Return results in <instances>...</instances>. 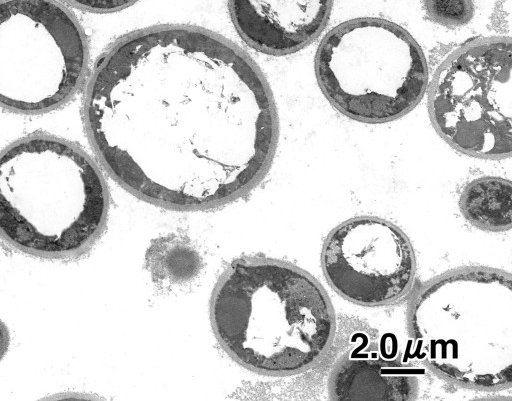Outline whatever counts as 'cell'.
<instances>
[{"label":"cell","mask_w":512,"mask_h":401,"mask_svg":"<svg viewBox=\"0 0 512 401\" xmlns=\"http://www.w3.org/2000/svg\"><path fill=\"white\" fill-rule=\"evenodd\" d=\"M70 5L85 11L109 13L129 7L137 0H65Z\"/></svg>","instance_id":"obj_14"},{"label":"cell","mask_w":512,"mask_h":401,"mask_svg":"<svg viewBox=\"0 0 512 401\" xmlns=\"http://www.w3.org/2000/svg\"><path fill=\"white\" fill-rule=\"evenodd\" d=\"M84 124L104 170L147 203L222 207L272 164L279 121L255 61L202 27L151 26L116 40L95 64Z\"/></svg>","instance_id":"obj_1"},{"label":"cell","mask_w":512,"mask_h":401,"mask_svg":"<svg viewBox=\"0 0 512 401\" xmlns=\"http://www.w3.org/2000/svg\"><path fill=\"white\" fill-rule=\"evenodd\" d=\"M459 207L464 218L479 229L509 230L512 226V184L501 177L477 178L463 189Z\"/></svg>","instance_id":"obj_11"},{"label":"cell","mask_w":512,"mask_h":401,"mask_svg":"<svg viewBox=\"0 0 512 401\" xmlns=\"http://www.w3.org/2000/svg\"><path fill=\"white\" fill-rule=\"evenodd\" d=\"M408 327L425 365L454 385L497 391L512 384V277L466 266L422 284Z\"/></svg>","instance_id":"obj_4"},{"label":"cell","mask_w":512,"mask_h":401,"mask_svg":"<svg viewBox=\"0 0 512 401\" xmlns=\"http://www.w3.org/2000/svg\"><path fill=\"white\" fill-rule=\"evenodd\" d=\"M423 7L431 21L447 27L465 25L474 14L472 0H423Z\"/></svg>","instance_id":"obj_13"},{"label":"cell","mask_w":512,"mask_h":401,"mask_svg":"<svg viewBox=\"0 0 512 401\" xmlns=\"http://www.w3.org/2000/svg\"><path fill=\"white\" fill-rule=\"evenodd\" d=\"M146 259L154 277L178 284L194 278L202 264L198 251L187 241L175 237L157 240Z\"/></svg>","instance_id":"obj_12"},{"label":"cell","mask_w":512,"mask_h":401,"mask_svg":"<svg viewBox=\"0 0 512 401\" xmlns=\"http://www.w3.org/2000/svg\"><path fill=\"white\" fill-rule=\"evenodd\" d=\"M511 71L510 37L477 38L450 53L428 89V111L439 136L468 156L509 157Z\"/></svg>","instance_id":"obj_7"},{"label":"cell","mask_w":512,"mask_h":401,"mask_svg":"<svg viewBox=\"0 0 512 401\" xmlns=\"http://www.w3.org/2000/svg\"><path fill=\"white\" fill-rule=\"evenodd\" d=\"M321 91L341 114L385 123L412 111L428 86L425 55L401 26L377 17L345 21L322 39L315 55Z\"/></svg>","instance_id":"obj_5"},{"label":"cell","mask_w":512,"mask_h":401,"mask_svg":"<svg viewBox=\"0 0 512 401\" xmlns=\"http://www.w3.org/2000/svg\"><path fill=\"white\" fill-rule=\"evenodd\" d=\"M321 262L333 290L358 305L395 303L414 284L416 263L409 238L379 217H355L335 227L325 239Z\"/></svg>","instance_id":"obj_8"},{"label":"cell","mask_w":512,"mask_h":401,"mask_svg":"<svg viewBox=\"0 0 512 401\" xmlns=\"http://www.w3.org/2000/svg\"><path fill=\"white\" fill-rule=\"evenodd\" d=\"M333 0H228L240 37L264 54L283 56L312 43L324 30Z\"/></svg>","instance_id":"obj_9"},{"label":"cell","mask_w":512,"mask_h":401,"mask_svg":"<svg viewBox=\"0 0 512 401\" xmlns=\"http://www.w3.org/2000/svg\"><path fill=\"white\" fill-rule=\"evenodd\" d=\"M108 213L103 174L75 144L37 134L0 152V237L13 248L52 259L81 255Z\"/></svg>","instance_id":"obj_3"},{"label":"cell","mask_w":512,"mask_h":401,"mask_svg":"<svg viewBox=\"0 0 512 401\" xmlns=\"http://www.w3.org/2000/svg\"><path fill=\"white\" fill-rule=\"evenodd\" d=\"M333 400H414L418 372L401 359L396 345L363 342L347 351L332 367L328 379Z\"/></svg>","instance_id":"obj_10"},{"label":"cell","mask_w":512,"mask_h":401,"mask_svg":"<svg viewBox=\"0 0 512 401\" xmlns=\"http://www.w3.org/2000/svg\"><path fill=\"white\" fill-rule=\"evenodd\" d=\"M9 331L6 325L0 320V360L6 354L9 347Z\"/></svg>","instance_id":"obj_15"},{"label":"cell","mask_w":512,"mask_h":401,"mask_svg":"<svg viewBox=\"0 0 512 401\" xmlns=\"http://www.w3.org/2000/svg\"><path fill=\"white\" fill-rule=\"evenodd\" d=\"M209 313L225 353L266 376L294 375L318 365L336 327L323 286L303 269L266 257L230 263L214 286Z\"/></svg>","instance_id":"obj_2"},{"label":"cell","mask_w":512,"mask_h":401,"mask_svg":"<svg viewBox=\"0 0 512 401\" xmlns=\"http://www.w3.org/2000/svg\"><path fill=\"white\" fill-rule=\"evenodd\" d=\"M89 51L74 14L56 0H0V106L37 114L82 86Z\"/></svg>","instance_id":"obj_6"}]
</instances>
